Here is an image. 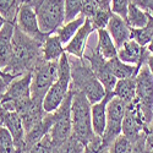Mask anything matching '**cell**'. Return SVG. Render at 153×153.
I'll return each instance as SVG.
<instances>
[{
  "mask_svg": "<svg viewBox=\"0 0 153 153\" xmlns=\"http://www.w3.org/2000/svg\"><path fill=\"white\" fill-rule=\"evenodd\" d=\"M126 22L130 26V28H141L145 27L148 22V12L140 9L135 4H130L129 10H127V17Z\"/></svg>",
  "mask_w": 153,
  "mask_h": 153,
  "instance_id": "cell-25",
  "label": "cell"
},
{
  "mask_svg": "<svg viewBox=\"0 0 153 153\" xmlns=\"http://www.w3.org/2000/svg\"><path fill=\"white\" fill-rule=\"evenodd\" d=\"M147 153H153V152H148V151H147Z\"/></svg>",
  "mask_w": 153,
  "mask_h": 153,
  "instance_id": "cell-43",
  "label": "cell"
},
{
  "mask_svg": "<svg viewBox=\"0 0 153 153\" xmlns=\"http://www.w3.org/2000/svg\"><path fill=\"white\" fill-rule=\"evenodd\" d=\"M82 15L91 20L99 11H111L110 0H82Z\"/></svg>",
  "mask_w": 153,
  "mask_h": 153,
  "instance_id": "cell-27",
  "label": "cell"
},
{
  "mask_svg": "<svg viewBox=\"0 0 153 153\" xmlns=\"http://www.w3.org/2000/svg\"><path fill=\"white\" fill-rule=\"evenodd\" d=\"M148 123L143 115V113L137 104L136 99H134L131 103L126 105V111L125 117L123 120V129L121 134L129 137L130 140L135 141V140L141 135L143 131L147 130Z\"/></svg>",
  "mask_w": 153,
  "mask_h": 153,
  "instance_id": "cell-11",
  "label": "cell"
},
{
  "mask_svg": "<svg viewBox=\"0 0 153 153\" xmlns=\"http://www.w3.org/2000/svg\"><path fill=\"white\" fill-rule=\"evenodd\" d=\"M146 149L153 152V120L148 124L146 131Z\"/></svg>",
  "mask_w": 153,
  "mask_h": 153,
  "instance_id": "cell-37",
  "label": "cell"
},
{
  "mask_svg": "<svg viewBox=\"0 0 153 153\" xmlns=\"http://www.w3.org/2000/svg\"><path fill=\"white\" fill-rule=\"evenodd\" d=\"M21 4L22 0H0V14L6 19V21L15 23Z\"/></svg>",
  "mask_w": 153,
  "mask_h": 153,
  "instance_id": "cell-28",
  "label": "cell"
},
{
  "mask_svg": "<svg viewBox=\"0 0 153 153\" xmlns=\"http://www.w3.org/2000/svg\"><path fill=\"white\" fill-rule=\"evenodd\" d=\"M34 10L39 28L45 36L56 33L65 23V0H39Z\"/></svg>",
  "mask_w": 153,
  "mask_h": 153,
  "instance_id": "cell-5",
  "label": "cell"
},
{
  "mask_svg": "<svg viewBox=\"0 0 153 153\" xmlns=\"http://www.w3.org/2000/svg\"><path fill=\"white\" fill-rule=\"evenodd\" d=\"M59 71V60L47 61L44 59L32 70V81H31V97L38 100H43L47 92L54 85L58 79Z\"/></svg>",
  "mask_w": 153,
  "mask_h": 153,
  "instance_id": "cell-8",
  "label": "cell"
},
{
  "mask_svg": "<svg viewBox=\"0 0 153 153\" xmlns=\"http://www.w3.org/2000/svg\"><path fill=\"white\" fill-rule=\"evenodd\" d=\"M115 97L114 92H107L105 97L98 103L91 105V120H92V129L97 136L103 137L107 127V105L109 100Z\"/></svg>",
  "mask_w": 153,
  "mask_h": 153,
  "instance_id": "cell-17",
  "label": "cell"
},
{
  "mask_svg": "<svg viewBox=\"0 0 153 153\" xmlns=\"http://www.w3.org/2000/svg\"><path fill=\"white\" fill-rule=\"evenodd\" d=\"M71 102H72V92L68 93L60 107L53 111V123L49 130V138L52 145L59 147L72 136V121H71Z\"/></svg>",
  "mask_w": 153,
  "mask_h": 153,
  "instance_id": "cell-7",
  "label": "cell"
},
{
  "mask_svg": "<svg viewBox=\"0 0 153 153\" xmlns=\"http://www.w3.org/2000/svg\"><path fill=\"white\" fill-rule=\"evenodd\" d=\"M147 49H148V52L153 55V38H152V39H151V42H149V44L147 45Z\"/></svg>",
  "mask_w": 153,
  "mask_h": 153,
  "instance_id": "cell-42",
  "label": "cell"
},
{
  "mask_svg": "<svg viewBox=\"0 0 153 153\" xmlns=\"http://www.w3.org/2000/svg\"><path fill=\"white\" fill-rule=\"evenodd\" d=\"M96 31L92 22L86 19L85 23L79 28L76 34L72 37V39L65 45V53L76 58H83L86 48L88 44V38Z\"/></svg>",
  "mask_w": 153,
  "mask_h": 153,
  "instance_id": "cell-15",
  "label": "cell"
},
{
  "mask_svg": "<svg viewBox=\"0 0 153 153\" xmlns=\"http://www.w3.org/2000/svg\"><path fill=\"white\" fill-rule=\"evenodd\" d=\"M15 23L6 22L0 30V66L3 70L9 65L12 56V37H14Z\"/></svg>",
  "mask_w": 153,
  "mask_h": 153,
  "instance_id": "cell-19",
  "label": "cell"
},
{
  "mask_svg": "<svg viewBox=\"0 0 153 153\" xmlns=\"http://www.w3.org/2000/svg\"><path fill=\"white\" fill-rule=\"evenodd\" d=\"M15 23L25 34L32 37L33 39L41 42V43H44L45 38L48 37L39 28L34 7L28 4H21Z\"/></svg>",
  "mask_w": 153,
  "mask_h": 153,
  "instance_id": "cell-13",
  "label": "cell"
},
{
  "mask_svg": "<svg viewBox=\"0 0 153 153\" xmlns=\"http://www.w3.org/2000/svg\"><path fill=\"white\" fill-rule=\"evenodd\" d=\"M131 3L153 15V0H131Z\"/></svg>",
  "mask_w": 153,
  "mask_h": 153,
  "instance_id": "cell-36",
  "label": "cell"
},
{
  "mask_svg": "<svg viewBox=\"0 0 153 153\" xmlns=\"http://www.w3.org/2000/svg\"><path fill=\"white\" fill-rule=\"evenodd\" d=\"M108 65H109V69H110L111 74L117 77V80L136 77L140 68H141V66H137V65H130V64H126V62L121 61L118 56L108 60Z\"/></svg>",
  "mask_w": 153,
  "mask_h": 153,
  "instance_id": "cell-22",
  "label": "cell"
},
{
  "mask_svg": "<svg viewBox=\"0 0 153 153\" xmlns=\"http://www.w3.org/2000/svg\"><path fill=\"white\" fill-rule=\"evenodd\" d=\"M131 4V0H110V6L113 14L119 15L124 20L127 17V10Z\"/></svg>",
  "mask_w": 153,
  "mask_h": 153,
  "instance_id": "cell-33",
  "label": "cell"
},
{
  "mask_svg": "<svg viewBox=\"0 0 153 153\" xmlns=\"http://www.w3.org/2000/svg\"><path fill=\"white\" fill-rule=\"evenodd\" d=\"M69 61L71 68L70 90L85 94L91 104L100 102L105 97L107 92L103 85L99 82L97 76L92 71L88 61L83 58L76 56H72V59L69 56Z\"/></svg>",
  "mask_w": 153,
  "mask_h": 153,
  "instance_id": "cell-2",
  "label": "cell"
},
{
  "mask_svg": "<svg viewBox=\"0 0 153 153\" xmlns=\"http://www.w3.org/2000/svg\"><path fill=\"white\" fill-rule=\"evenodd\" d=\"M27 153H54V146L52 145L49 136L43 137L38 143L27 151Z\"/></svg>",
  "mask_w": 153,
  "mask_h": 153,
  "instance_id": "cell-34",
  "label": "cell"
},
{
  "mask_svg": "<svg viewBox=\"0 0 153 153\" xmlns=\"http://www.w3.org/2000/svg\"><path fill=\"white\" fill-rule=\"evenodd\" d=\"M7 86H9V82L5 80V77L0 76V105H1V100L4 98L6 90H7Z\"/></svg>",
  "mask_w": 153,
  "mask_h": 153,
  "instance_id": "cell-38",
  "label": "cell"
},
{
  "mask_svg": "<svg viewBox=\"0 0 153 153\" xmlns=\"http://www.w3.org/2000/svg\"><path fill=\"white\" fill-rule=\"evenodd\" d=\"M42 52H43V59L47 61L59 60L61 55L65 53V45L61 43L56 33H54L45 38Z\"/></svg>",
  "mask_w": 153,
  "mask_h": 153,
  "instance_id": "cell-21",
  "label": "cell"
},
{
  "mask_svg": "<svg viewBox=\"0 0 153 153\" xmlns=\"http://www.w3.org/2000/svg\"><path fill=\"white\" fill-rule=\"evenodd\" d=\"M0 126H4L11 134L15 141L17 153H25V126L20 114L14 110H5L0 108Z\"/></svg>",
  "mask_w": 153,
  "mask_h": 153,
  "instance_id": "cell-14",
  "label": "cell"
},
{
  "mask_svg": "<svg viewBox=\"0 0 153 153\" xmlns=\"http://www.w3.org/2000/svg\"><path fill=\"white\" fill-rule=\"evenodd\" d=\"M113 92L114 96L123 100L124 103H131L136 97V77L118 80Z\"/></svg>",
  "mask_w": 153,
  "mask_h": 153,
  "instance_id": "cell-23",
  "label": "cell"
},
{
  "mask_svg": "<svg viewBox=\"0 0 153 153\" xmlns=\"http://www.w3.org/2000/svg\"><path fill=\"white\" fill-rule=\"evenodd\" d=\"M146 131H143L134 141L132 153H147V149H146Z\"/></svg>",
  "mask_w": 153,
  "mask_h": 153,
  "instance_id": "cell-35",
  "label": "cell"
},
{
  "mask_svg": "<svg viewBox=\"0 0 153 153\" xmlns=\"http://www.w3.org/2000/svg\"><path fill=\"white\" fill-rule=\"evenodd\" d=\"M83 152H85V143H82L74 135L62 145L54 148V153H83Z\"/></svg>",
  "mask_w": 153,
  "mask_h": 153,
  "instance_id": "cell-29",
  "label": "cell"
},
{
  "mask_svg": "<svg viewBox=\"0 0 153 153\" xmlns=\"http://www.w3.org/2000/svg\"><path fill=\"white\" fill-rule=\"evenodd\" d=\"M39 1V0H22V4H28V5H31V6H36V4Z\"/></svg>",
  "mask_w": 153,
  "mask_h": 153,
  "instance_id": "cell-40",
  "label": "cell"
},
{
  "mask_svg": "<svg viewBox=\"0 0 153 153\" xmlns=\"http://www.w3.org/2000/svg\"><path fill=\"white\" fill-rule=\"evenodd\" d=\"M126 103L117 97H113L107 105V127L102 137L104 147L109 148L119 135H121L123 120L126 111Z\"/></svg>",
  "mask_w": 153,
  "mask_h": 153,
  "instance_id": "cell-10",
  "label": "cell"
},
{
  "mask_svg": "<svg viewBox=\"0 0 153 153\" xmlns=\"http://www.w3.org/2000/svg\"><path fill=\"white\" fill-rule=\"evenodd\" d=\"M6 22H7V21H6V19H5L1 14H0V30H1V28L4 27V25H5Z\"/></svg>",
  "mask_w": 153,
  "mask_h": 153,
  "instance_id": "cell-41",
  "label": "cell"
},
{
  "mask_svg": "<svg viewBox=\"0 0 153 153\" xmlns=\"http://www.w3.org/2000/svg\"><path fill=\"white\" fill-rule=\"evenodd\" d=\"M0 76H3V77H5V80L10 83L12 80H15L16 79V76H14V75H10V74H6V72H4V70H3V68L0 66Z\"/></svg>",
  "mask_w": 153,
  "mask_h": 153,
  "instance_id": "cell-39",
  "label": "cell"
},
{
  "mask_svg": "<svg viewBox=\"0 0 153 153\" xmlns=\"http://www.w3.org/2000/svg\"><path fill=\"white\" fill-rule=\"evenodd\" d=\"M43 43L25 34L15 23L12 37V56L4 72L14 75L16 77L26 72H31L39 60L43 59Z\"/></svg>",
  "mask_w": 153,
  "mask_h": 153,
  "instance_id": "cell-1",
  "label": "cell"
},
{
  "mask_svg": "<svg viewBox=\"0 0 153 153\" xmlns=\"http://www.w3.org/2000/svg\"><path fill=\"white\" fill-rule=\"evenodd\" d=\"M0 153H17L14 138L4 126H0Z\"/></svg>",
  "mask_w": 153,
  "mask_h": 153,
  "instance_id": "cell-31",
  "label": "cell"
},
{
  "mask_svg": "<svg viewBox=\"0 0 153 153\" xmlns=\"http://www.w3.org/2000/svg\"><path fill=\"white\" fill-rule=\"evenodd\" d=\"M153 38V15L148 12V22L145 27L131 28V39L136 41L140 45L147 47Z\"/></svg>",
  "mask_w": 153,
  "mask_h": 153,
  "instance_id": "cell-26",
  "label": "cell"
},
{
  "mask_svg": "<svg viewBox=\"0 0 153 153\" xmlns=\"http://www.w3.org/2000/svg\"><path fill=\"white\" fill-rule=\"evenodd\" d=\"M137 104L149 124L153 120V74L145 62L136 76V97Z\"/></svg>",
  "mask_w": 153,
  "mask_h": 153,
  "instance_id": "cell-9",
  "label": "cell"
},
{
  "mask_svg": "<svg viewBox=\"0 0 153 153\" xmlns=\"http://www.w3.org/2000/svg\"><path fill=\"white\" fill-rule=\"evenodd\" d=\"M151 53L148 52L147 47L140 45L136 41L129 39L123 44L121 48L118 49V58L130 65L142 66V64L147 61V58Z\"/></svg>",
  "mask_w": 153,
  "mask_h": 153,
  "instance_id": "cell-16",
  "label": "cell"
},
{
  "mask_svg": "<svg viewBox=\"0 0 153 153\" xmlns=\"http://www.w3.org/2000/svg\"><path fill=\"white\" fill-rule=\"evenodd\" d=\"M72 92L71 102V121H72V135L77 137L85 146L93 140L97 135L92 129L91 120V103L85 94L80 92Z\"/></svg>",
  "mask_w": 153,
  "mask_h": 153,
  "instance_id": "cell-3",
  "label": "cell"
},
{
  "mask_svg": "<svg viewBox=\"0 0 153 153\" xmlns=\"http://www.w3.org/2000/svg\"><path fill=\"white\" fill-rule=\"evenodd\" d=\"M97 50L107 60L118 56V48L105 28L97 30Z\"/></svg>",
  "mask_w": 153,
  "mask_h": 153,
  "instance_id": "cell-20",
  "label": "cell"
},
{
  "mask_svg": "<svg viewBox=\"0 0 153 153\" xmlns=\"http://www.w3.org/2000/svg\"><path fill=\"white\" fill-rule=\"evenodd\" d=\"M134 141L125 135H119L109 147V153H132Z\"/></svg>",
  "mask_w": 153,
  "mask_h": 153,
  "instance_id": "cell-30",
  "label": "cell"
},
{
  "mask_svg": "<svg viewBox=\"0 0 153 153\" xmlns=\"http://www.w3.org/2000/svg\"><path fill=\"white\" fill-rule=\"evenodd\" d=\"M85 21H86V17L83 15H80L77 19L69 21V22H65L56 31V36L59 37V39L61 41V43L64 45H66L72 39V37L76 34V32L79 31V28L85 23Z\"/></svg>",
  "mask_w": 153,
  "mask_h": 153,
  "instance_id": "cell-24",
  "label": "cell"
},
{
  "mask_svg": "<svg viewBox=\"0 0 153 153\" xmlns=\"http://www.w3.org/2000/svg\"><path fill=\"white\" fill-rule=\"evenodd\" d=\"M31 81H32V71L26 72L22 76H19L15 80H12L7 86V90L4 94L0 108L20 113L32 99Z\"/></svg>",
  "mask_w": 153,
  "mask_h": 153,
  "instance_id": "cell-6",
  "label": "cell"
},
{
  "mask_svg": "<svg viewBox=\"0 0 153 153\" xmlns=\"http://www.w3.org/2000/svg\"><path fill=\"white\" fill-rule=\"evenodd\" d=\"M105 30L109 32L118 49L121 48L125 42L131 39V28L127 25L126 20H124L119 15H115V14L111 15Z\"/></svg>",
  "mask_w": 153,
  "mask_h": 153,
  "instance_id": "cell-18",
  "label": "cell"
},
{
  "mask_svg": "<svg viewBox=\"0 0 153 153\" xmlns=\"http://www.w3.org/2000/svg\"><path fill=\"white\" fill-rule=\"evenodd\" d=\"M82 0H65V22L72 21L82 15Z\"/></svg>",
  "mask_w": 153,
  "mask_h": 153,
  "instance_id": "cell-32",
  "label": "cell"
},
{
  "mask_svg": "<svg viewBox=\"0 0 153 153\" xmlns=\"http://www.w3.org/2000/svg\"><path fill=\"white\" fill-rule=\"evenodd\" d=\"M70 85H71L70 61H69V55L64 53L59 59L58 79L54 82V85L50 87V90L47 92L43 99V108L47 113H53L60 107V104L70 92Z\"/></svg>",
  "mask_w": 153,
  "mask_h": 153,
  "instance_id": "cell-4",
  "label": "cell"
},
{
  "mask_svg": "<svg viewBox=\"0 0 153 153\" xmlns=\"http://www.w3.org/2000/svg\"><path fill=\"white\" fill-rule=\"evenodd\" d=\"M83 59H86L88 61L92 71L97 76V79L99 80V82L102 85H103L105 92H113L118 80H117L115 76L111 74L109 65H108V60L104 59L99 54L97 48L90 49L88 52H85Z\"/></svg>",
  "mask_w": 153,
  "mask_h": 153,
  "instance_id": "cell-12",
  "label": "cell"
}]
</instances>
